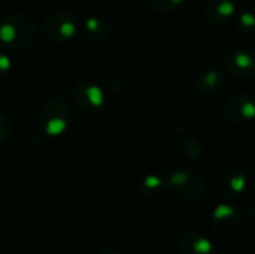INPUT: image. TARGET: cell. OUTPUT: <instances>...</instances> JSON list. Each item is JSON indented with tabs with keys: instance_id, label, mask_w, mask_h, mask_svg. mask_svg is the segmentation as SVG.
<instances>
[{
	"instance_id": "cell-12",
	"label": "cell",
	"mask_w": 255,
	"mask_h": 254,
	"mask_svg": "<svg viewBox=\"0 0 255 254\" xmlns=\"http://www.w3.org/2000/svg\"><path fill=\"white\" fill-rule=\"evenodd\" d=\"M179 249L184 254H209L212 252V244L208 238L200 234L188 232L179 243Z\"/></svg>"
},
{
	"instance_id": "cell-13",
	"label": "cell",
	"mask_w": 255,
	"mask_h": 254,
	"mask_svg": "<svg viewBox=\"0 0 255 254\" xmlns=\"http://www.w3.org/2000/svg\"><path fill=\"white\" fill-rule=\"evenodd\" d=\"M224 192L230 198H238L247 193V177L239 169H230L224 178Z\"/></svg>"
},
{
	"instance_id": "cell-1",
	"label": "cell",
	"mask_w": 255,
	"mask_h": 254,
	"mask_svg": "<svg viewBox=\"0 0 255 254\" xmlns=\"http://www.w3.org/2000/svg\"><path fill=\"white\" fill-rule=\"evenodd\" d=\"M36 22L24 13H10L0 19V43L7 49L31 48L39 40Z\"/></svg>"
},
{
	"instance_id": "cell-7",
	"label": "cell",
	"mask_w": 255,
	"mask_h": 254,
	"mask_svg": "<svg viewBox=\"0 0 255 254\" xmlns=\"http://www.w3.org/2000/svg\"><path fill=\"white\" fill-rule=\"evenodd\" d=\"M224 115L236 124H247L255 120V102L248 96H233L224 103Z\"/></svg>"
},
{
	"instance_id": "cell-16",
	"label": "cell",
	"mask_w": 255,
	"mask_h": 254,
	"mask_svg": "<svg viewBox=\"0 0 255 254\" xmlns=\"http://www.w3.org/2000/svg\"><path fill=\"white\" fill-rule=\"evenodd\" d=\"M142 192L148 196L160 195L163 192V181L157 177H148L142 184Z\"/></svg>"
},
{
	"instance_id": "cell-8",
	"label": "cell",
	"mask_w": 255,
	"mask_h": 254,
	"mask_svg": "<svg viewBox=\"0 0 255 254\" xmlns=\"http://www.w3.org/2000/svg\"><path fill=\"white\" fill-rule=\"evenodd\" d=\"M227 69L233 76L248 79L255 75V54L250 51H236L227 58Z\"/></svg>"
},
{
	"instance_id": "cell-15",
	"label": "cell",
	"mask_w": 255,
	"mask_h": 254,
	"mask_svg": "<svg viewBox=\"0 0 255 254\" xmlns=\"http://www.w3.org/2000/svg\"><path fill=\"white\" fill-rule=\"evenodd\" d=\"M151 6L160 13H172L182 7L185 0H149Z\"/></svg>"
},
{
	"instance_id": "cell-11",
	"label": "cell",
	"mask_w": 255,
	"mask_h": 254,
	"mask_svg": "<svg viewBox=\"0 0 255 254\" xmlns=\"http://www.w3.org/2000/svg\"><path fill=\"white\" fill-rule=\"evenodd\" d=\"M82 28H84V33L87 34V37H90L91 40H96V42H102V40L108 39L112 33L111 24L105 18H100L96 15L87 16L82 22Z\"/></svg>"
},
{
	"instance_id": "cell-17",
	"label": "cell",
	"mask_w": 255,
	"mask_h": 254,
	"mask_svg": "<svg viewBox=\"0 0 255 254\" xmlns=\"http://www.w3.org/2000/svg\"><path fill=\"white\" fill-rule=\"evenodd\" d=\"M245 208L247 213L250 216V219L255 222V183L250 186V189H247L245 193Z\"/></svg>"
},
{
	"instance_id": "cell-5",
	"label": "cell",
	"mask_w": 255,
	"mask_h": 254,
	"mask_svg": "<svg viewBox=\"0 0 255 254\" xmlns=\"http://www.w3.org/2000/svg\"><path fill=\"white\" fill-rule=\"evenodd\" d=\"M70 100L76 109L85 114L99 112L106 102V96L102 87L93 82H81L72 88Z\"/></svg>"
},
{
	"instance_id": "cell-18",
	"label": "cell",
	"mask_w": 255,
	"mask_h": 254,
	"mask_svg": "<svg viewBox=\"0 0 255 254\" xmlns=\"http://www.w3.org/2000/svg\"><path fill=\"white\" fill-rule=\"evenodd\" d=\"M10 129H12L10 118H9L4 112H0V145H1V144L6 141V138L9 136Z\"/></svg>"
},
{
	"instance_id": "cell-2",
	"label": "cell",
	"mask_w": 255,
	"mask_h": 254,
	"mask_svg": "<svg viewBox=\"0 0 255 254\" xmlns=\"http://www.w3.org/2000/svg\"><path fill=\"white\" fill-rule=\"evenodd\" d=\"M37 123L48 136H61L69 130L72 123L70 103L61 96L49 97L39 111Z\"/></svg>"
},
{
	"instance_id": "cell-6",
	"label": "cell",
	"mask_w": 255,
	"mask_h": 254,
	"mask_svg": "<svg viewBox=\"0 0 255 254\" xmlns=\"http://www.w3.org/2000/svg\"><path fill=\"white\" fill-rule=\"evenodd\" d=\"M212 228L220 237H230L238 232L242 225V216L239 210L229 204H221L212 214Z\"/></svg>"
},
{
	"instance_id": "cell-10",
	"label": "cell",
	"mask_w": 255,
	"mask_h": 254,
	"mask_svg": "<svg viewBox=\"0 0 255 254\" xmlns=\"http://www.w3.org/2000/svg\"><path fill=\"white\" fill-rule=\"evenodd\" d=\"M226 82V75L223 70L211 67L203 70L197 78H196V88L202 94H214L218 90L223 88Z\"/></svg>"
},
{
	"instance_id": "cell-20",
	"label": "cell",
	"mask_w": 255,
	"mask_h": 254,
	"mask_svg": "<svg viewBox=\"0 0 255 254\" xmlns=\"http://www.w3.org/2000/svg\"><path fill=\"white\" fill-rule=\"evenodd\" d=\"M100 254H118V253H115V252H103V253H100Z\"/></svg>"
},
{
	"instance_id": "cell-9",
	"label": "cell",
	"mask_w": 255,
	"mask_h": 254,
	"mask_svg": "<svg viewBox=\"0 0 255 254\" xmlns=\"http://www.w3.org/2000/svg\"><path fill=\"white\" fill-rule=\"evenodd\" d=\"M236 1L235 0H211L206 6L205 16L206 21L212 25H221L229 22L236 13Z\"/></svg>"
},
{
	"instance_id": "cell-14",
	"label": "cell",
	"mask_w": 255,
	"mask_h": 254,
	"mask_svg": "<svg viewBox=\"0 0 255 254\" xmlns=\"http://www.w3.org/2000/svg\"><path fill=\"white\" fill-rule=\"evenodd\" d=\"M236 30L245 36L255 34V12L245 10V12L239 13L238 19H236Z\"/></svg>"
},
{
	"instance_id": "cell-19",
	"label": "cell",
	"mask_w": 255,
	"mask_h": 254,
	"mask_svg": "<svg viewBox=\"0 0 255 254\" xmlns=\"http://www.w3.org/2000/svg\"><path fill=\"white\" fill-rule=\"evenodd\" d=\"M10 69H12V58L6 51L0 49V78L7 75Z\"/></svg>"
},
{
	"instance_id": "cell-3",
	"label": "cell",
	"mask_w": 255,
	"mask_h": 254,
	"mask_svg": "<svg viewBox=\"0 0 255 254\" xmlns=\"http://www.w3.org/2000/svg\"><path fill=\"white\" fill-rule=\"evenodd\" d=\"M43 37L55 45H63L70 42L79 31L78 18L66 10H57L49 13L42 24Z\"/></svg>"
},
{
	"instance_id": "cell-4",
	"label": "cell",
	"mask_w": 255,
	"mask_h": 254,
	"mask_svg": "<svg viewBox=\"0 0 255 254\" xmlns=\"http://www.w3.org/2000/svg\"><path fill=\"white\" fill-rule=\"evenodd\" d=\"M169 183L173 192L188 202H197L206 195V184L203 178L188 168L175 169L169 177Z\"/></svg>"
},
{
	"instance_id": "cell-21",
	"label": "cell",
	"mask_w": 255,
	"mask_h": 254,
	"mask_svg": "<svg viewBox=\"0 0 255 254\" xmlns=\"http://www.w3.org/2000/svg\"><path fill=\"white\" fill-rule=\"evenodd\" d=\"M254 254H255V246H254Z\"/></svg>"
}]
</instances>
